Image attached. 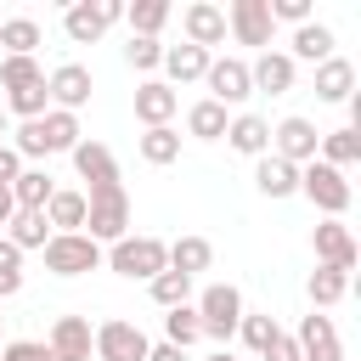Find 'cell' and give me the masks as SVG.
I'll return each instance as SVG.
<instances>
[{
	"instance_id": "6da1fadb",
	"label": "cell",
	"mask_w": 361,
	"mask_h": 361,
	"mask_svg": "<svg viewBox=\"0 0 361 361\" xmlns=\"http://www.w3.org/2000/svg\"><path fill=\"white\" fill-rule=\"evenodd\" d=\"M79 141H85L79 113H62V107H51L45 118H28V124H17V130H11V152H17L23 164L51 158V152H73Z\"/></svg>"
},
{
	"instance_id": "7a4b0ae2",
	"label": "cell",
	"mask_w": 361,
	"mask_h": 361,
	"mask_svg": "<svg viewBox=\"0 0 361 361\" xmlns=\"http://www.w3.org/2000/svg\"><path fill=\"white\" fill-rule=\"evenodd\" d=\"M85 237L90 243H107V248L118 237H130V192H124V180L85 192Z\"/></svg>"
},
{
	"instance_id": "3957f363",
	"label": "cell",
	"mask_w": 361,
	"mask_h": 361,
	"mask_svg": "<svg viewBox=\"0 0 361 361\" xmlns=\"http://www.w3.org/2000/svg\"><path fill=\"white\" fill-rule=\"evenodd\" d=\"M107 271L130 276V282H152L158 271H169V243L164 237H118L113 248H102Z\"/></svg>"
},
{
	"instance_id": "277c9868",
	"label": "cell",
	"mask_w": 361,
	"mask_h": 361,
	"mask_svg": "<svg viewBox=\"0 0 361 361\" xmlns=\"http://www.w3.org/2000/svg\"><path fill=\"white\" fill-rule=\"evenodd\" d=\"M192 310H197V322H203V338H214L220 350H231L237 322H243V293H237L231 282H209Z\"/></svg>"
},
{
	"instance_id": "5b68a950",
	"label": "cell",
	"mask_w": 361,
	"mask_h": 361,
	"mask_svg": "<svg viewBox=\"0 0 361 361\" xmlns=\"http://www.w3.org/2000/svg\"><path fill=\"white\" fill-rule=\"evenodd\" d=\"M299 197H310L327 220H344V209H350V180L333 169V164H322V158H310L305 169H299Z\"/></svg>"
},
{
	"instance_id": "8992f818",
	"label": "cell",
	"mask_w": 361,
	"mask_h": 361,
	"mask_svg": "<svg viewBox=\"0 0 361 361\" xmlns=\"http://www.w3.org/2000/svg\"><path fill=\"white\" fill-rule=\"evenodd\" d=\"M51 276H85L102 265V243H90L85 231H51V243L39 248Z\"/></svg>"
},
{
	"instance_id": "52a82bcc",
	"label": "cell",
	"mask_w": 361,
	"mask_h": 361,
	"mask_svg": "<svg viewBox=\"0 0 361 361\" xmlns=\"http://www.w3.org/2000/svg\"><path fill=\"white\" fill-rule=\"evenodd\" d=\"M113 23H124V0H73L62 11V28L73 45H96Z\"/></svg>"
},
{
	"instance_id": "ba28073f",
	"label": "cell",
	"mask_w": 361,
	"mask_h": 361,
	"mask_svg": "<svg viewBox=\"0 0 361 361\" xmlns=\"http://www.w3.org/2000/svg\"><path fill=\"white\" fill-rule=\"evenodd\" d=\"M90 338H96V361H147V350H152V338L135 322H124V316L96 322Z\"/></svg>"
},
{
	"instance_id": "9c48e42d",
	"label": "cell",
	"mask_w": 361,
	"mask_h": 361,
	"mask_svg": "<svg viewBox=\"0 0 361 361\" xmlns=\"http://www.w3.org/2000/svg\"><path fill=\"white\" fill-rule=\"evenodd\" d=\"M316 147H322V130H316L310 118L288 113V118H276V124H271V152H276V158H288L293 169H305V164L316 158Z\"/></svg>"
},
{
	"instance_id": "30bf717a",
	"label": "cell",
	"mask_w": 361,
	"mask_h": 361,
	"mask_svg": "<svg viewBox=\"0 0 361 361\" xmlns=\"http://www.w3.org/2000/svg\"><path fill=\"white\" fill-rule=\"evenodd\" d=\"M203 85H209V102H220V107H243V102L254 96V85H248V62H243V56H209Z\"/></svg>"
},
{
	"instance_id": "8fae6325",
	"label": "cell",
	"mask_w": 361,
	"mask_h": 361,
	"mask_svg": "<svg viewBox=\"0 0 361 361\" xmlns=\"http://www.w3.org/2000/svg\"><path fill=\"white\" fill-rule=\"evenodd\" d=\"M226 34H231L237 45H259V51H271L276 23H271L265 0H231V6H226Z\"/></svg>"
},
{
	"instance_id": "7c38bea8",
	"label": "cell",
	"mask_w": 361,
	"mask_h": 361,
	"mask_svg": "<svg viewBox=\"0 0 361 361\" xmlns=\"http://www.w3.org/2000/svg\"><path fill=\"white\" fill-rule=\"evenodd\" d=\"M90 90H96V79H90L85 62H62V68L45 73V96H51V107H62V113H79V107L90 102Z\"/></svg>"
},
{
	"instance_id": "4fadbf2b",
	"label": "cell",
	"mask_w": 361,
	"mask_h": 361,
	"mask_svg": "<svg viewBox=\"0 0 361 361\" xmlns=\"http://www.w3.org/2000/svg\"><path fill=\"white\" fill-rule=\"evenodd\" d=\"M45 350H51V361H90V355H96L90 322H85V316H56L51 333H45Z\"/></svg>"
},
{
	"instance_id": "5bb4252c",
	"label": "cell",
	"mask_w": 361,
	"mask_h": 361,
	"mask_svg": "<svg viewBox=\"0 0 361 361\" xmlns=\"http://www.w3.org/2000/svg\"><path fill=\"white\" fill-rule=\"evenodd\" d=\"M293 344H299V361H344L338 327H333V316H322V310H310V316L299 322Z\"/></svg>"
},
{
	"instance_id": "9a60e30c",
	"label": "cell",
	"mask_w": 361,
	"mask_h": 361,
	"mask_svg": "<svg viewBox=\"0 0 361 361\" xmlns=\"http://www.w3.org/2000/svg\"><path fill=\"white\" fill-rule=\"evenodd\" d=\"M180 28H186V45H197L209 56H214V45H226V11L214 0H192L180 11Z\"/></svg>"
},
{
	"instance_id": "2e32d148",
	"label": "cell",
	"mask_w": 361,
	"mask_h": 361,
	"mask_svg": "<svg viewBox=\"0 0 361 361\" xmlns=\"http://www.w3.org/2000/svg\"><path fill=\"white\" fill-rule=\"evenodd\" d=\"M310 248H316V265H333V271H355V237L344 220H322L310 231Z\"/></svg>"
},
{
	"instance_id": "e0dca14e",
	"label": "cell",
	"mask_w": 361,
	"mask_h": 361,
	"mask_svg": "<svg viewBox=\"0 0 361 361\" xmlns=\"http://www.w3.org/2000/svg\"><path fill=\"white\" fill-rule=\"evenodd\" d=\"M293 79H299V68H293V56H288V51H259V56L248 62V85H254V90H265V96H288V90H293Z\"/></svg>"
},
{
	"instance_id": "ac0fdd59",
	"label": "cell",
	"mask_w": 361,
	"mask_h": 361,
	"mask_svg": "<svg viewBox=\"0 0 361 361\" xmlns=\"http://www.w3.org/2000/svg\"><path fill=\"white\" fill-rule=\"evenodd\" d=\"M68 158H73V169H79V180H85V192H96V186H118V158H113L102 141H90V135H85Z\"/></svg>"
},
{
	"instance_id": "d6986e66",
	"label": "cell",
	"mask_w": 361,
	"mask_h": 361,
	"mask_svg": "<svg viewBox=\"0 0 361 361\" xmlns=\"http://www.w3.org/2000/svg\"><path fill=\"white\" fill-rule=\"evenodd\" d=\"M180 113V96L164 85V79H141L135 85V118H141V130H158V124H169Z\"/></svg>"
},
{
	"instance_id": "ffe728a7",
	"label": "cell",
	"mask_w": 361,
	"mask_h": 361,
	"mask_svg": "<svg viewBox=\"0 0 361 361\" xmlns=\"http://www.w3.org/2000/svg\"><path fill=\"white\" fill-rule=\"evenodd\" d=\"M226 147L243 152V158H265V152H271V124H265L259 113H237V118L226 124Z\"/></svg>"
},
{
	"instance_id": "44dd1931",
	"label": "cell",
	"mask_w": 361,
	"mask_h": 361,
	"mask_svg": "<svg viewBox=\"0 0 361 361\" xmlns=\"http://www.w3.org/2000/svg\"><path fill=\"white\" fill-rule=\"evenodd\" d=\"M254 186L276 203V197H293L299 192V169L288 164V158H276V152H265V158H254Z\"/></svg>"
},
{
	"instance_id": "7402d4cb",
	"label": "cell",
	"mask_w": 361,
	"mask_h": 361,
	"mask_svg": "<svg viewBox=\"0 0 361 361\" xmlns=\"http://www.w3.org/2000/svg\"><path fill=\"white\" fill-rule=\"evenodd\" d=\"M164 85L175 90V85H197L203 73H209V51H197V45H164Z\"/></svg>"
},
{
	"instance_id": "603a6c76",
	"label": "cell",
	"mask_w": 361,
	"mask_h": 361,
	"mask_svg": "<svg viewBox=\"0 0 361 361\" xmlns=\"http://www.w3.org/2000/svg\"><path fill=\"white\" fill-rule=\"evenodd\" d=\"M350 96H355V62L344 56L316 62V102H350Z\"/></svg>"
},
{
	"instance_id": "cb8c5ba5",
	"label": "cell",
	"mask_w": 361,
	"mask_h": 361,
	"mask_svg": "<svg viewBox=\"0 0 361 361\" xmlns=\"http://www.w3.org/2000/svg\"><path fill=\"white\" fill-rule=\"evenodd\" d=\"M288 56H293V68H299V62H327V56H333V28H327V23H316V17H310V23H299V28H293Z\"/></svg>"
},
{
	"instance_id": "d4e9b609",
	"label": "cell",
	"mask_w": 361,
	"mask_h": 361,
	"mask_svg": "<svg viewBox=\"0 0 361 361\" xmlns=\"http://www.w3.org/2000/svg\"><path fill=\"white\" fill-rule=\"evenodd\" d=\"M17 254H28V248H45L51 243V226H45V214L39 209H17L11 220H6V231H0Z\"/></svg>"
},
{
	"instance_id": "484cf974",
	"label": "cell",
	"mask_w": 361,
	"mask_h": 361,
	"mask_svg": "<svg viewBox=\"0 0 361 361\" xmlns=\"http://www.w3.org/2000/svg\"><path fill=\"white\" fill-rule=\"evenodd\" d=\"M209 265H214V243L209 237H175L169 243V271L197 282V271H209Z\"/></svg>"
},
{
	"instance_id": "4316f807",
	"label": "cell",
	"mask_w": 361,
	"mask_h": 361,
	"mask_svg": "<svg viewBox=\"0 0 361 361\" xmlns=\"http://www.w3.org/2000/svg\"><path fill=\"white\" fill-rule=\"evenodd\" d=\"M45 45L34 17H0V56H34Z\"/></svg>"
},
{
	"instance_id": "83f0119b",
	"label": "cell",
	"mask_w": 361,
	"mask_h": 361,
	"mask_svg": "<svg viewBox=\"0 0 361 361\" xmlns=\"http://www.w3.org/2000/svg\"><path fill=\"white\" fill-rule=\"evenodd\" d=\"M226 124H231V113L209 96L186 107V135H197V141H226Z\"/></svg>"
},
{
	"instance_id": "f1b7e54d",
	"label": "cell",
	"mask_w": 361,
	"mask_h": 361,
	"mask_svg": "<svg viewBox=\"0 0 361 361\" xmlns=\"http://www.w3.org/2000/svg\"><path fill=\"white\" fill-rule=\"evenodd\" d=\"M316 158H322V164H333V169L344 175L350 164H361V130H350V124H344V130H327V135H322V147H316Z\"/></svg>"
},
{
	"instance_id": "f546056e",
	"label": "cell",
	"mask_w": 361,
	"mask_h": 361,
	"mask_svg": "<svg viewBox=\"0 0 361 361\" xmlns=\"http://www.w3.org/2000/svg\"><path fill=\"white\" fill-rule=\"evenodd\" d=\"M45 226H51V231H85V192L56 186L51 203H45Z\"/></svg>"
},
{
	"instance_id": "4dcf8cb0",
	"label": "cell",
	"mask_w": 361,
	"mask_h": 361,
	"mask_svg": "<svg viewBox=\"0 0 361 361\" xmlns=\"http://www.w3.org/2000/svg\"><path fill=\"white\" fill-rule=\"evenodd\" d=\"M135 152H141L147 164H158V169H164V164H175V158H180V130H175V124L141 130V135H135Z\"/></svg>"
},
{
	"instance_id": "1f68e13d",
	"label": "cell",
	"mask_w": 361,
	"mask_h": 361,
	"mask_svg": "<svg viewBox=\"0 0 361 361\" xmlns=\"http://www.w3.org/2000/svg\"><path fill=\"white\" fill-rule=\"evenodd\" d=\"M51 192H56V180H51L45 169H34V164H28V169L11 180V203H17V209H39V214H45Z\"/></svg>"
},
{
	"instance_id": "d6a6232c",
	"label": "cell",
	"mask_w": 361,
	"mask_h": 361,
	"mask_svg": "<svg viewBox=\"0 0 361 361\" xmlns=\"http://www.w3.org/2000/svg\"><path fill=\"white\" fill-rule=\"evenodd\" d=\"M305 288H310V305H316V310H327V305H338V299L350 293V271H333V265H316Z\"/></svg>"
},
{
	"instance_id": "836d02e7",
	"label": "cell",
	"mask_w": 361,
	"mask_h": 361,
	"mask_svg": "<svg viewBox=\"0 0 361 361\" xmlns=\"http://www.w3.org/2000/svg\"><path fill=\"white\" fill-rule=\"evenodd\" d=\"M124 23H130L135 39H158V28L169 23V6L164 0H135V6H124Z\"/></svg>"
},
{
	"instance_id": "e575fe53",
	"label": "cell",
	"mask_w": 361,
	"mask_h": 361,
	"mask_svg": "<svg viewBox=\"0 0 361 361\" xmlns=\"http://www.w3.org/2000/svg\"><path fill=\"white\" fill-rule=\"evenodd\" d=\"M203 338V322H197V310L192 305H175L169 316H164V344H175V350H192Z\"/></svg>"
},
{
	"instance_id": "d590c367",
	"label": "cell",
	"mask_w": 361,
	"mask_h": 361,
	"mask_svg": "<svg viewBox=\"0 0 361 361\" xmlns=\"http://www.w3.org/2000/svg\"><path fill=\"white\" fill-rule=\"evenodd\" d=\"M147 293H152V305H164V310L192 305V276H180V271H158V276L147 282Z\"/></svg>"
},
{
	"instance_id": "8d00e7d4",
	"label": "cell",
	"mask_w": 361,
	"mask_h": 361,
	"mask_svg": "<svg viewBox=\"0 0 361 361\" xmlns=\"http://www.w3.org/2000/svg\"><path fill=\"white\" fill-rule=\"evenodd\" d=\"M0 85H6V96L28 90V85H45V68L34 56H0Z\"/></svg>"
},
{
	"instance_id": "74e56055",
	"label": "cell",
	"mask_w": 361,
	"mask_h": 361,
	"mask_svg": "<svg viewBox=\"0 0 361 361\" xmlns=\"http://www.w3.org/2000/svg\"><path fill=\"white\" fill-rule=\"evenodd\" d=\"M51 113V96H45V85H28V90H11L6 96V118H45Z\"/></svg>"
},
{
	"instance_id": "f35d334b",
	"label": "cell",
	"mask_w": 361,
	"mask_h": 361,
	"mask_svg": "<svg viewBox=\"0 0 361 361\" xmlns=\"http://www.w3.org/2000/svg\"><path fill=\"white\" fill-rule=\"evenodd\" d=\"M237 338H243V344L259 355V350L276 338V322H271V316H259V310H243V322H237Z\"/></svg>"
},
{
	"instance_id": "ab89813d",
	"label": "cell",
	"mask_w": 361,
	"mask_h": 361,
	"mask_svg": "<svg viewBox=\"0 0 361 361\" xmlns=\"http://www.w3.org/2000/svg\"><path fill=\"white\" fill-rule=\"evenodd\" d=\"M124 62H130V68H141V73L164 68V39H135V34H130V45H124Z\"/></svg>"
},
{
	"instance_id": "60d3db41",
	"label": "cell",
	"mask_w": 361,
	"mask_h": 361,
	"mask_svg": "<svg viewBox=\"0 0 361 361\" xmlns=\"http://www.w3.org/2000/svg\"><path fill=\"white\" fill-rule=\"evenodd\" d=\"M0 361H51V350H45V338H6Z\"/></svg>"
},
{
	"instance_id": "b9f144b4",
	"label": "cell",
	"mask_w": 361,
	"mask_h": 361,
	"mask_svg": "<svg viewBox=\"0 0 361 361\" xmlns=\"http://www.w3.org/2000/svg\"><path fill=\"white\" fill-rule=\"evenodd\" d=\"M265 11H271V23H310V0H265Z\"/></svg>"
},
{
	"instance_id": "7bdbcfd3",
	"label": "cell",
	"mask_w": 361,
	"mask_h": 361,
	"mask_svg": "<svg viewBox=\"0 0 361 361\" xmlns=\"http://www.w3.org/2000/svg\"><path fill=\"white\" fill-rule=\"evenodd\" d=\"M259 361H299V344H293V333H282V327H276V338L259 350Z\"/></svg>"
},
{
	"instance_id": "ee69618b",
	"label": "cell",
	"mask_w": 361,
	"mask_h": 361,
	"mask_svg": "<svg viewBox=\"0 0 361 361\" xmlns=\"http://www.w3.org/2000/svg\"><path fill=\"white\" fill-rule=\"evenodd\" d=\"M23 169H28V164H23L17 152H11V141H0V186H11V180H17Z\"/></svg>"
},
{
	"instance_id": "f6af8a7d",
	"label": "cell",
	"mask_w": 361,
	"mask_h": 361,
	"mask_svg": "<svg viewBox=\"0 0 361 361\" xmlns=\"http://www.w3.org/2000/svg\"><path fill=\"white\" fill-rule=\"evenodd\" d=\"M147 361H192V350H175V344H152Z\"/></svg>"
},
{
	"instance_id": "bcb514c9",
	"label": "cell",
	"mask_w": 361,
	"mask_h": 361,
	"mask_svg": "<svg viewBox=\"0 0 361 361\" xmlns=\"http://www.w3.org/2000/svg\"><path fill=\"white\" fill-rule=\"evenodd\" d=\"M0 271H23V254H17L6 237H0Z\"/></svg>"
},
{
	"instance_id": "7dc6e473",
	"label": "cell",
	"mask_w": 361,
	"mask_h": 361,
	"mask_svg": "<svg viewBox=\"0 0 361 361\" xmlns=\"http://www.w3.org/2000/svg\"><path fill=\"white\" fill-rule=\"evenodd\" d=\"M17 214V203H11V186H0V231H6V220Z\"/></svg>"
},
{
	"instance_id": "c3c4849f",
	"label": "cell",
	"mask_w": 361,
	"mask_h": 361,
	"mask_svg": "<svg viewBox=\"0 0 361 361\" xmlns=\"http://www.w3.org/2000/svg\"><path fill=\"white\" fill-rule=\"evenodd\" d=\"M203 361H237V355H231V350H214V355H203Z\"/></svg>"
},
{
	"instance_id": "681fc988",
	"label": "cell",
	"mask_w": 361,
	"mask_h": 361,
	"mask_svg": "<svg viewBox=\"0 0 361 361\" xmlns=\"http://www.w3.org/2000/svg\"><path fill=\"white\" fill-rule=\"evenodd\" d=\"M6 135H11V118H6V107H0V141H6Z\"/></svg>"
},
{
	"instance_id": "f907efd6",
	"label": "cell",
	"mask_w": 361,
	"mask_h": 361,
	"mask_svg": "<svg viewBox=\"0 0 361 361\" xmlns=\"http://www.w3.org/2000/svg\"><path fill=\"white\" fill-rule=\"evenodd\" d=\"M0 322H6V316H0ZM0 344H6V338H0Z\"/></svg>"
}]
</instances>
